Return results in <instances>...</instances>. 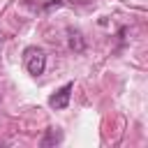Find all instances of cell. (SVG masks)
I'll use <instances>...</instances> for the list:
<instances>
[{"label": "cell", "mask_w": 148, "mask_h": 148, "mask_svg": "<svg viewBox=\"0 0 148 148\" xmlns=\"http://www.w3.org/2000/svg\"><path fill=\"white\" fill-rule=\"evenodd\" d=\"M60 141H62V132L51 127V130L46 132V136L42 139V146H51V143H60Z\"/></svg>", "instance_id": "obj_3"}, {"label": "cell", "mask_w": 148, "mask_h": 148, "mask_svg": "<svg viewBox=\"0 0 148 148\" xmlns=\"http://www.w3.org/2000/svg\"><path fill=\"white\" fill-rule=\"evenodd\" d=\"M72 90H74V83H65L62 88H58V90L49 97V106H51V109H65V106L69 104Z\"/></svg>", "instance_id": "obj_2"}, {"label": "cell", "mask_w": 148, "mask_h": 148, "mask_svg": "<svg viewBox=\"0 0 148 148\" xmlns=\"http://www.w3.org/2000/svg\"><path fill=\"white\" fill-rule=\"evenodd\" d=\"M23 65L28 69V74L32 76H39L46 67V53L39 49V46H28L23 51Z\"/></svg>", "instance_id": "obj_1"}, {"label": "cell", "mask_w": 148, "mask_h": 148, "mask_svg": "<svg viewBox=\"0 0 148 148\" xmlns=\"http://www.w3.org/2000/svg\"><path fill=\"white\" fill-rule=\"evenodd\" d=\"M69 46H72V49H76V51H81V49H83L81 32H76V30H69Z\"/></svg>", "instance_id": "obj_4"}]
</instances>
